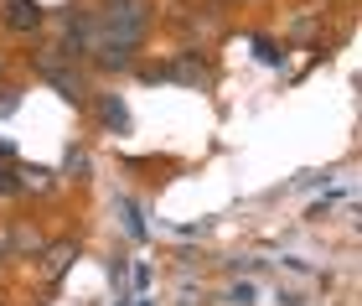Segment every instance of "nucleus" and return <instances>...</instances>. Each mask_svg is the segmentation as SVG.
Segmentation results:
<instances>
[{
	"label": "nucleus",
	"instance_id": "f257e3e1",
	"mask_svg": "<svg viewBox=\"0 0 362 306\" xmlns=\"http://www.w3.org/2000/svg\"><path fill=\"white\" fill-rule=\"evenodd\" d=\"M6 26L21 31V37H26V31H37L42 26V6H37V0H11V6H6Z\"/></svg>",
	"mask_w": 362,
	"mask_h": 306
},
{
	"label": "nucleus",
	"instance_id": "f03ea898",
	"mask_svg": "<svg viewBox=\"0 0 362 306\" xmlns=\"http://www.w3.org/2000/svg\"><path fill=\"white\" fill-rule=\"evenodd\" d=\"M73 260H78V244H52V249H47V265H42V276H47V280H62Z\"/></svg>",
	"mask_w": 362,
	"mask_h": 306
},
{
	"label": "nucleus",
	"instance_id": "7ed1b4c3",
	"mask_svg": "<svg viewBox=\"0 0 362 306\" xmlns=\"http://www.w3.org/2000/svg\"><path fill=\"white\" fill-rule=\"evenodd\" d=\"M98 120H104L109 130H124L129 125V109L119 104V94H104V99H98Z\"/></svg>",
	"mask_w": 362,
	"mask_h": 306
},
{
	"label": "nucleus",
	"instance_id": "20e7f679",
	"mask_svg": "<svg viewBox=\"0 0 362 306\" xmlns=\"http://www.w3.org/2000/svg\"><path fill=\"white\" fill-rule=\"evenodd\" d=\"M52 176H57V171H47V166H21V182H16V187H26V192H47V187H52Z\"/></svg>",
	"mask_w": 362,
	"mask_h": 306
},
{
	"label": "nucleus",
	"instance_id": "39448f33",
	"mask_svg": "<svg viewBox=\"0 0 362 306\" xmlns=\"http://www.w3.org/2000/svg\"><path fill=\"white\" fill-rule=\"evenodd\" d=\"M114 208H119V213H124V229H129V239H145V218H140V208L129 203V198H119Z\"/></svg>",
	"mask_w": 362,
	"mask_h": 306
},
{
	"label": "nucleus",
	"instance_id": "423d86ee",
	"mask_svg": "<svg viewBox=\"0 0 362 306\" xmlns=\"http://www.w3.org/2000/svg\"><path fill=\"white\" fill-rule=\"evenodd\" d=\"M228 301H233V306H254V301H259L254 280H238V285H228Z\"/></svg>",
	"mask_w": 362,
	"mask_h": 306
},
{
	"label": "nucleus",
	"instance_id": "0eeeda50",
	"mask_svg": "<svg viewBox=\"0 0 362 306\" xmlns=\"http://www.w3.org/2000/svg\"><path fill=\"white\" fill-rule=\"evenodd\" d=\"M68 171H78V176H83V171H88V156H83V151H78V146L68 151Z\"/></svg>",
	"mask_w": 362,
	"mask_h": 306
},
{
	"label": "nucleus",
	"instance_id": "6e6552de",
	"mask_svg": "<svg viewBox=\"0 0 362 306\" xmlns=\"http://www.w3.org/2000/svg\"><path fill=\"white\" fill-rule=\"evenodd\" d=\"M11 192H16V171L0 166V198H11Z\"/></svg>",
	"mask_w": 362,
	"mask_h": 306
},
{
	"label": "nucleus",
	"instance_id": "1a4fd4ad",
	"mask_svg": "<svg viewBox=\"0 0 362 306\" xmlns=\"http://www.w3.org/2000/svg\"><path fill=\"white\" fill-rule=\"evenodd\" d=\"M16 109V89H0V115H11Z\"/></svg>",
	"mask_w": 362,
	"mask_h": 306
},
{
	"label": "nucleus",
	"instance_id": "9d476101",
	"mask_svg": "<svg viewBox=\"0 0 362 306\" xmlns=\"http://www.w3.org/2000/svg\"><path fill=\"white\" fill-rule=\"evenodd\" d=\"M129 306H151V301H145V296H135V301H129Z\"/></svg>",
	"mask_w": 362,
	"mask_h": 306
}]
</instances>
